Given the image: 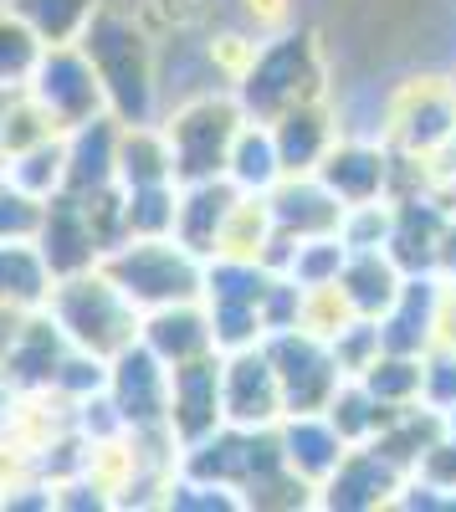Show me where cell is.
Returning a JSON list of instances; mask_svg holds the SVG:
<instances>
[{"mask_svg": "<svg viewBox=\"0 0 456 512\" xmlns=\"http://www.w3.org/2000/svg\"><path fill=\"white\" fill-rule=\"evenodd\" d=\"M175 190H180L175 180L123 190V241L129 236H170L175 231Z\"/></svg>", "mask_w": 456, "mask_h": 512, "instance_id": "26", "label": "cell"}, {"mask_svg": "<svg viewBox=\"0 0 456 512\" xmlns=\"http://www.w3.org/2000/svg\"><path fill=\"white\" fill-rule=\"evenodd\" d=\"M246 123L241 103L226 93H200L190 103H180L164 118V139H170V159H175V185L190 180H221L226 175V154L236 128Z\"/></svg>", "mask_w": 456, "mask_h": 512, "instance_id": "5", "label": "cell"}, {"mask_svg": "<svg viewBox=\"0 0 456 512\" xmlns=\"http://www.w3.org/2000/svg\"><path fill=\"white\" fill-rule=\"evenodd\" d=\"M67 333L47 318V308H31L16 328V338L0 354V374H6L16 390H52V379L67 359Z\"/></svg>", "mask_w": 456, "mask_h": 512, "instance_id": "12", "label": "cell"}, {"mask_svg": "<svg viewBox=\"0 0 456 512\" xmlns=\"http://www.w3.org/2000/svg\"><path fill=\"white\" fill-rule=\"evenodd\" d=\"M221 420L241 431H267L282 420V390L262 344L221 354Z\"/></svg>", "mask_w": 456, "mask_h": 512, "instance_id": "8", "label": "cell"}, {"mask_svg": "<svg viewBox=\"0 0 456 512\" xmlns=\"http://www.w3.org/2000/svg\"><path fill=\"white\" fill-rule=\"evenodd\" d=\"M139 344L164 364H190L200 354H221L216 338H211V318H205V303H170V308H149L139 313Z\"/></svg>", "mask_w": 456, "mask_h": 512, "instance_id": "13", "label": "cell"}, {"mask_svg": "<svg viewBox=\"0 0 456 512\" xmlns=\"http://www.w3.org/2000/svg\"><path fill=\"white\" fill-rule=\"evenodd\" d=\"M267 210H272V231L282 236H328L339 231L344 221V205L318 185V175H282L272 190H267Z\"/></svg>", "mask_w": 456, "mask_h": 512, "instance_id": "16", "label": "cell"}, {"mask_svg": "<svg viewBox=\"0 0 456 512\" xmlns=\"http://www.w3.org/2000/svg\"><path fill=\"white\" fill-rule=\"evenodd\" d=\"M226 180H231L241 195H267V190L282 180L277 144H272V128H267V123L246 118V123L236 128L231 154H226Z\"/></svg>", "mask_w": 456, "mask_h": 512, "instance_id": "21", "label": "cell"}, {"mask_svg": "<svg viewBox=\"0 0 456 512\" xmlns=\"http://www.w3.org/2000/svg\"><path fill=\"white\" fill-rule=\"evenodd\" d=\"M113 175H118L123 190L175 180L170 139H164V128H159L154 118H149V123H118V159H113Z\"/></svg>", "mask_w": 456, "mask_h": 512, "instance_id": "20", "label": "cell"}, {"mask_svg": "<svg viewBox=\"0 0 456 512\" xmlns=\"http://www.w3.org/2000/svg\"><path fill=\"white\" fill-rule=\"evenodd\" d=\"M41 308H47V318L67 333L72 349L98 354V359H113L118 349H129L139 338V308L98 267L72 272V277H52Z\"/></svg>", "mask_w": 456, "mask_h": 512, "instance_id": "2", "label": "cell"}, {"mask_svg": "<svg viewBox=\"0 0 456 512\" xmlns=\"http://www.w3.org/2000/svg\"><path fill=\"white\" fill-rule=\"evenodd\" d=\"M267 128H272L282 175H313L318 159L328 154V144H334V123H328V108H323L318 98H308V103H298V108L277 113Z\"/></svg>", "mask_w": 456, "mask_h": 512, "instance_id": "18", "label": "cell"}, {"mask_svg": "<svg viewBox=\"0 0 456 512\" xmlns=\"http://www.w3.org/2000/svg\"><path fill=\"white\" fill-rule=\"evenodd\" d=\"M41 47H62V41H77L82 26H88L98 0H0Z\"/></svg>", "mask_w": 456, "mask_h": 512, "instance_id": "22", "label": "cell"}, {"mask_svg": "<svg viewBox=\"0 0 456 512\" xmlns=\"http://www.w3.org/2000/svg\"><path fill=\"white\" fill-rule=\"evenodd\" d=\"M0 108H6V93H0Z\"/></svg>", "mask_w": 456, "mask_h": 512, "instance_id": "33", "label": "cell"}, {"mask_svg": "<svg viewBox=\"0 0 456 512\" xmlns=\"http://www.w3.org/2000/svg\"><path fill=\"white\" fill-rule=\"evenodd\" d=\"M77 47L93 62L103 103L118 123H149L154 118V47L134 16L93 6Z\"/></svg>", "mask_w": 456, "mask_h": 512, "instance_id": "1", "label": "cell"}, {"mask_svg": "<svg viewBox=\"0 0 456 512\" xmlns=\"http://www.w3.org/2000/svg\"><path fill=\"white\" fill-rule=\"evenodd\" d=\"M164 425L175 446H195L216 431L221 420V354H200L190 364L170 369V400H164Z\"/></svg>", "mask_w": 456, "mask_h": 512, "instance_id": "10", "label": "cell"}, {"mask_svg": "<svg viewBox=\"0 0 456 512\" xmlns=\"http://www.w3.org/2000/svg\"><path fill=\"white\" fill-rule=\"evenodd\" d=\"M0 175H6L11 185H21L26 195H36V200L57 195L62 190V134L41 139V144H31L21 154H6L0 159Z\"/></svg>", "mask_w": 456, "mask_h": 512, "instance_id": "25", "label": "cell"}, {"mask_svg": "<svg viewBox=\"0 0 456 512\" xmlns=\"http://www.w3.org/2000/svg\"><path fill=\"white\" fill-rule=\"evenodd\" d=\"M26 93L47 108V118L62 128H77V123H88L98 113H108L103 103V88H98V72L93 62L82 57L77 41H62V47H41L31 77H26Z\"/></svg>", "mask_w": 456, "mask_h": 512, "instance_id": "7", "label": "cell"}, {"mask_svg": "<svg viewBox=\"0 0 456 512\" xmlns=\"http://www.w3.org/2000/svg\"><path fill=\"white\" fill-rule=\"evenodd\" d=\"M36 256L47 262L52 277H72V272H88L98 267V236H93V221H88V205H82V195H47V205H41V226H36Z\"/></svg>", "mask_w": 456, "mask_h": 512, "instance_id": "11", "label": "cell"}, {"mask_svg": "<svg viewBox=\"0 0 456 512\" xmlns=\"http://www.w3.org/2000/svg\"><path fill=\"white\" fill-rule=\"evenodd\" d=\"M272 241V210L267 195H236L221 236H216V256H241V262H262V251Z\"/></svg>", "mask_w": 456, "mask_h": 512, "instance_id": "23", "label": "cell"}, {"mask_svg": "<svg viewBox=\"0 0 456 512\" xmlns=\"http://www.w3.org/2000/svg\"><path fill=\"white\" fill-rule=\"evenodd\" d=\"M98 272L139 313H149V308H170V303H195L205 262L195 251H185L175 236H129L98 256Z\"/></svg>", "mask_w": 456, "mask_h": 512, "instance_id": "3", "label": "cell"}, {"mask_svg": "<svg viewBox=\"0 0 456 512\" xmlns=\"http://www.w3.org/2000/svg\"><path fill=\"white\" fill-rule=\"evenodd\" d=\"M62 128L47 118V108H41L26 88H11L6 93V108H0V159L6 154H21L41 139H57Z\"/></svg>", "mask_w": 456, "mask_h": 512, "instance_id": "27", "label": "cell"}, {"mask_svg": "<svg viewBox=\"0 0 456 512\" xmlns=\"http://www.w3.org/2000/svg\"><path fill=\"white\" fill-rule=\"evenodd\" d=\"M262 354L277 374V390H282V415H303V410H323L328 395L339 390V369L334 354L318 333L308 328H277L262 338Z\"/></svg>", "mask_w": 456, "mask_h": 512, "instance_id": "6", "label": "cell"}, {"mask_svg": "<svg viewBox=\"0 0 456 512\" xmlns=\"http://www.w3.org/2000/svg\"><path fill=\"white\" fill-rule=\"evenodd\" d=\"M113 159H118V118L98 113L88 123H77L62 134V190L67 195H93L118 185L113 175Z\"/></svg>", "mask_w": 456, "mask_h": 512, "instance_id": "14", "label": "cell"}, {"mask_svg": "<svg viewBox=\"0 0 456 512\" xmlns=\"http://www.w3.org/2000/svg\"><path fill=\"white\" fill-rule=\"evenodd\" d=\"M108 400L123 420V431H149V425H164V400H170V369H164L139 338L129 349H118L108 359Z\"/></svg>", "mask_w": 456, "mask_h": 512, "instance_id": "9", "label": "cell"}, {"mask_svg": "<svg viewBox=\"0 0 456 512\" xmlns=\"http://www.w3.org/2000/svg\"><path fill=\"white\" fill-rule=\"evenodd\" d=\"M313 175L339 205H364L385 185V154L369 144H328V154L318 159Z\"/></svg>", "mask_w": 456, "mask_h": 512, "instance_id": "19", "label": "cell"}, {"mask_svg": "<svg viewBox=\"0 0 456 512\" xmlns=\"http://www.w3.org/2000/svg\"><path fill=\"white\" fill-rule=\"evenodd\" d=\"M31 308H11V303H0V354H6V344L16 338V328H21V318H26Z\"/></svg>", "mask_w": 456, "mask_h": 512, "instance_id": "31", "label": "cell"}, {"mask_svg": "<svg viewBox=\"0 0 456 512\" xmlns=\"http://www.w3.org/2000/svg\"><path fill=\"white\" fill-rule=\"evenodd\" d=\"M323 93V67L308 31H287L252 52L246 72L236 77V103L252 123H272L277 113L298 108Z\"/></svg>", "mask_w": 456, "mask_h": 512, "instance_id": "4", "label": "cell"}, {"mask_svg": "<svg viewBox=\"0 0 456 512\" xmlns=\"http://www.w3.org/2000/svg\"><path fill=\"white\" fill-rule=\"evenodd\" d=\"M11 405H16V384L0 374V436H6V425H11Z\"/></svg>", "mask_w": 456, "mask_h": 512, "instance_id": "32", "label": "cell"}, {"mask_svg": "<svg viewBox=\"0 0 456 512\" xmlns=\"http://www.w3.org/2000/svg\"><path fill=\"white\" fill-rule=\"evenodd\" d=\"M241 190L221 175V180H190L175 190V241L185 251H195L200 262L205 256H216V236H221V221H226V210Z\"/></svg>", "mask_w": 456, "mask_h": 512, "instance_id": "17", "label": "cell"}, {"mask_svg": "<svg viewBox=\"0 0 456 512\" xmlns=\"http://www.w3.org/2000/svg\"><path fill=\"white\" fill-rule=\"evenodd\" d=\"M108 384V359H98V354H82V349H67V359H62V369H57V379H52V390L62 395V400H88V395H98Z\"/></svg>", "mask_w": 456, "mask_h": 512, "instance_id": "29", "label": "cell"}, {"mask_svg": "<svg viewBox=\"0 0 456 512\" xmlns=\"http://www.w3.org/2000/svg\"><path fill=\"white\" fill-rule=\"evenodd\" d=\"M47 287H52V272L36 256L31 241H0V303H11V308H41Z\"/></svg>", "mask_w": 456, "mask_h": 512, "instance_id": "24", "label": "cell"}, {"mask_svg": "<svg viewBox=\"0 0 456 512\" xmlns=\"http://www.w3.org/2000/svg\"><path fill=\"white\" fill-rule=\"evenodd\" d=\"M41 57V41L0 6V93H11V88H26V77Z\"/></svg>", "mask_w": 456, "mask_h": 512, "instance_id": "28", "label": "cell"}, {"mask_svg": "<svg viewBox=\"0 0 456 512\" xmlns=\"http://www.w3.org/2000/svg\"><path fill=\"white\" fill-rule=\"evenodd\" d=\"M277 451H282V461H287V472H298L313 492H318V482L334 472V466L344 461V436L328 425V415L323 410H303V415H282L277 425Z\"/></svg>", "mask_w": 456, "mask_h": 512, "instance_id": "15", "label": "cell"}, {"mask_svg": "<svg viewBox=\"0 0 456 512\" xmlns=\"http://www.w3.org/2000/svg\"><path fill=\"white\" fill-rule=\"evenodd\" d=\"M41 205H47V200L26 195L21 185H11L6 175H0V241H36Z\"/></svg>", "mask_w": 456, "mask_h": 512, "instance_id": "30", "label": "cell"}]
</instances>
